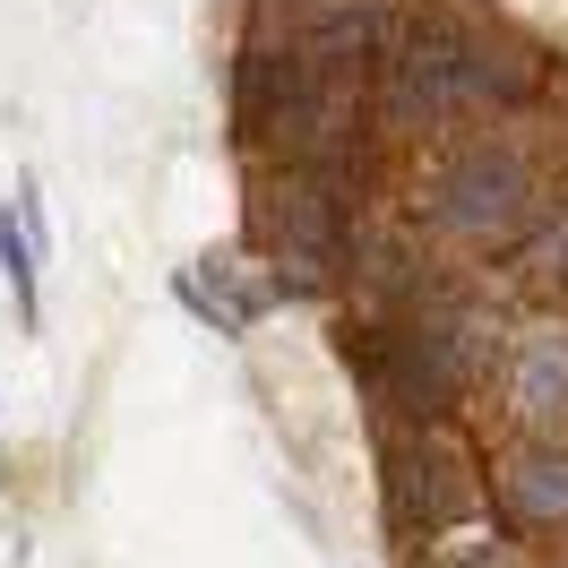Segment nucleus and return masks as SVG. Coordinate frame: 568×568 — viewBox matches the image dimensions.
<instances>
[{
  "label": "nucleus",
  "instance_id": "423d86ee",
  "mask_svg": "<svg viewBox=\"0 0 568 568\" xmlns=\"http://www.w3.org/2000/svg\"><path fill=\"white\" fill-rule=\"evenodd\" d=\"M508 405L526 423H568V327H542L508 362Z\"/></svg>",
  "mask_w": 568,
  "mask_h": 568
},
{
  "label": "nucleus",
  "instance_id": "7ed1b4c3",
  "mask_svg": "<svg viewBox=\"0 0 568 568\" xmlns=\"http://www.w3.org/2000/svg\"><path fill=\"white\" fill-rule=\"evenodd\" d=\"M276 267L284 284L302 293V284H327V267L345 258V215H336V190L320 173H293L276 181Z\"/></svg>",
  "mask_w": 568,
  "mask_h": 568
},
{
  "label": "nucleus",
  "instance_id": "f257e3e1",
  "mask_svg": "<svg viewBox=\"0 0 568 568\" xmlns=\"http://www.w3.org/2000/svg\"><path fill=\"white\" fill-rule=\"evenodd\" d=\"M508 95H526V61H499V52L457 43V36H405L388 52L379 112L396 130H448V121H474Z\"/></svg>",
  "mask_w": 568,
  "mask_h": 568
},
{
  "label": "nucleus",
  "instance_id": "0eeeda50",
  "mask_svg": "<svg viewBox=\"0 0 568 568\" xmlns=\"http://www.w3.org/2000/svg\"><path fill=\"white\" fill-rule=\"evenodd\" d=\"M0 276L18 284V302H27V320H36V258H27V233L0 215Z\"/></svg>",
  "mask_w": 568,
  "mask_h": 568
},
{
  "label": "nucleus",
  "instance_id": "39448f33",
  "mask_svg": "<svg viewBox=\"0 0 568 568\" xmlns=\"http://www.w3.org/2000/svg\"><path fill=\"white\" fill-rule=\"evenodd\" d=\"M499 508L517 526H568V448H517L499 465Z\"/></svg>",
  "mask_w": 568,
  "mask_h": 568
},
{
  "label": "nucleus",
  "instance_id": "f03ea898",
  "mask_svg": "<svg viewBox=\"0 0 568 568\" xmlns=\"http://www.w3.org/2000/svg\"><path fill=\"white\" fill-rule=\"evenodd\" d=\"M423 207H430V224L457 233V242H499V233L526 224L534 181H526V164H517L508 146L474 139V146H457V155L423 181Z\"/></svg>",
  "mask_w": 568,
  "mask_h": 568
},
{
  "label": "nucleus",
  "instance_id": "20e7f679",
  "mask_svg": "<svg viewBox=\"0 0 568 568\" xmlns=\"http://www.w3.org/2000/svg\"><path fill=\"white\" fill-rule=\"evenodd\" d=\"M474 499H483V483H474V465L448 448V439H414V448H396V508H423V534H448L474 517Z\"/></svg>",
  "mask_w": 568,
  "mask_h": 568
},
{
  "label": "nucleus",
  "instance_id": "6e6552de",
  "mask_svg": "<svg viewBox=\"0 0 568 568\" xmlns=\"http://www.w3.org/2000/svg\"><path fill=\"white\" fill-rule=\"evenodd\" d=\"M551 568H568V551H560V560H551Z\"/></svg>",
  "mask_w": 568,
  "mask_h": 568
}]
</instances>
